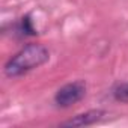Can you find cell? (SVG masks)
Wrapping results in <instances>:
<instances>
[{
  "label": "cell",
  "mask_w": 128,
  "mask_h": 128,
  "mask_svg": "<svg viewBox=\"0 0 128 128\" xmlns=\"http://www.w3.org/2000/svg\"><path fill=\"white\" fill-rule=\"evenodd\" d=\"M21 32L23 33H27V35H35V29L32 27L29 17H24L21 20Z\"/></svg>",
  "instance_id": "obj_5"
},
{
  "label": "cell",
  "mask_w": 128,
  "mask_h": 128,
  "mask_svg": "<svg viewBox=\"0 0 128 128\" xmlns=\"http://www.w3.org/2000/svg\"><path fill=\"white\" fill-rule=\"evenodd\" d=\"M113 96H114V100H118L120 102H128V83L118 84L113 90Z\"/></svg>",
  "instance_id": "obj_4"
},
{
  "label": "cell",
  "mask_w": 128,
  "mask_h": 128,
  "mask_svg": "<svg viewBox=\"0 0 128 128\" xmlns=\"http://www.w3.org/2000/svg\"><path fill=\"white\" fill-rule=\"evenodd\" d=\"M50 59L48 50L41 44H29L12 56L5 65V74L8 77H20L44 63Z\"/></svg>",
  "instance_id": "obj_1"
},
{
  "label": "cell",
  "mask_w": 128,
  "mask_h": 128,
  "mask_svg": "<svg viewBox=\"0 0 128 128\" xmlns=\"http://www.w3.org/2000/svg\"><path fill=\"white\" fill-rule=\"evenodd\" d=\"M84 95H86V83L82 80H77L62 86L56 92L54 101L59 107H71L72 104L83 100Z\"/></svg>",
  "instance_id": "obj_2"
},
{
  "label": "cell",
  "mask_w": 128,
  "mask_h": 128,
  "mask_svg": "<svg viewBox=\"0 0 128 128\" xmlns=\"http://www.w3.org/2000/svg\"><path fill=\"white\" fill-rule=\"evenodd\" d=\"M104 114H106V112L100 110V108H96V110H88L84 113H80V114L74 116L72 119H70L66 122H63L62 125L63 126H88V125L96 124Z\"/></svg>",
  "instance_id": "obj_3"
}]
</instances>
